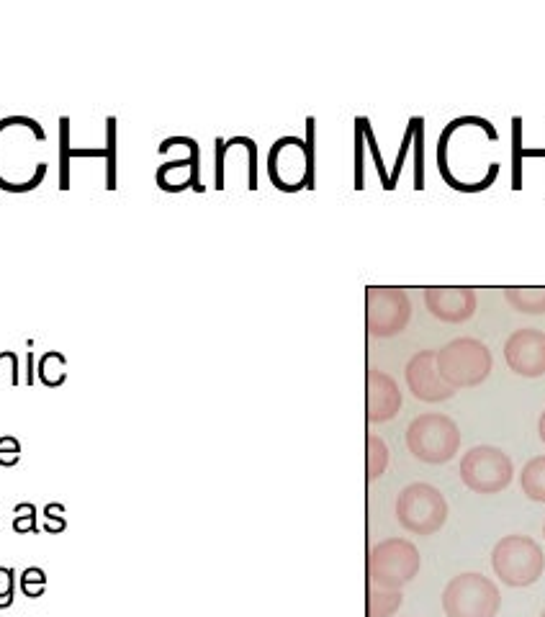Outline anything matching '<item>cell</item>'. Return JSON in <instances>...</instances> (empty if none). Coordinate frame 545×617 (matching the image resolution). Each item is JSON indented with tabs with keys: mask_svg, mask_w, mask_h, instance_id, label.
<instances>
[{
	"mask_svg": "<svg viewBox=\"0 0 545 617\" xmlns=\"http://www.w3.org/2000/svg\"><path fill=\"white\" fill-rule=\"evenodd\" d=\"M366 389L368 422H376V425L378 422H389L402 412V391H399V384H396L389 373L371 368V371H368Z\"/></svg>",
	"mask_w": 545,
	"mask_h": 617,
	"instance_id": "cell-13",
	"label": "cell"
},
{
	"mask_svg": "<svg viewBox=\"0 0 545 617\" xmlns=\"http://www.w3.org/2000/svg\"><path fill=\"white\" fill-rule=\"evenodd\" d=\"M443 610L448 617H497L502 610V592L489 576L466 571L445 584Z\"/></svg>",
	"mask_w": 545,
	"mask_h": 617,
	"instance_id": "cell-5",
	"label": "cell"
},
{
	"mask_svg": "<svg viewBox=\"0 0 545 617\" xmlns=\"http://www.w3.org/2000/svg\"><path fill=\"white\" fill-rule=\"evenodd\" d=\"M65 528H67L65 517H47V525H44V530H47V533H54V535L65 533Z\"/></svg>",
	"mask_w": 545,
	"mask_h": 617,
	"instance_id": "cell-25",
	"label": "cell"
},
{
	"mask_svg": "<svg viewBox=\"0 0 545 617\" xmlns=\"http://www.w3.org/2000/svg\"><path fill=\"white\" fill-rule=\"evenodd\" d=\"M366 466H368V481H376L378 476L386 474V468H389V448H386V443L378 435H368L366 440Z\"/></svg>",
	"mask_w": 545,
	"mask_h": 617,
	"instance_id": "cell-17",
	"label": "cell"
},
{
	"mask_svg": "<svg viewBox=\"0 0 545 617\" xmlns=\"http://www.w3.org/2000/svg\"><path fill=\"white\" fill-rule=\"evenodd\" d=\"M543 538H545V525H543Z\"/></svg>",
	"mask_w": 545,
	"mask_h": 617,
	"instance_id": "cell-29",
	"label": "cell"
},
{
	"mask_svg": "<svg viewBox=\"0 0 545 617\" xmlns=\"http://www.w3.org/2000/svg\"><path fill=\"white\" fill-rule=\"evenodd\" d=\"M404 378H407V386L414 399H420L425 404L448 402L456 396V389L445 384L438 371V350L414 353L409 358L407 368H404Z\"/></svg>",
	"mask_w": 545,
	"mask_h": 617,
	"instance_id": "cell-10",
	"label": "cell"
},
{
	"mask_svg": "<svg viewBox=\"0 0 545 617\" xmlns=\"http://www.w3.org/2000/svg\"><path fill=\"white\" fill-rule=\"evenodd\" d=\"M504 360L522 378L545 376V332L533 327L512 332L504 342Z\"/></svg>",
	"mask_w": 545,
	"mask_h": 617,
	"instance_id": "cell-11",
	"label": "cell"
},
{
	"mask_svg": "<svg viewBox=\"0 0 545 617\" xmlns=\"http://www.w3.org/2000/svg\"><path fill=\"white\" fill-rule=\"evenodd\" d=\"M106 191H116V119H106Z\"/></svg>",
	"mask_w": 545,
	"mask_h": 617,
	"instance_id": "cell-18",
	"label": "cell"
},
{
	"mask_svg": "<svg viewBox=\"0 0 545 617\" xmlns=\"http://www.w3.org/2000/svg\"><path fill=\"white\" fill-rule=\"evenodd\" d=\"M18 584H21V592L29 600H36V597H42L44 587H47V574L39 566H31V569H26L24 574L18 576Z\"/></svg>",
	"mask_w": 545,
	"mask_h": 617,
	"instance_id": "cell-20",
	"label": "cell"
},
{
	"mask_svg": "<svg viewBox=\"0 0 545 617\" xmlns=\"http://www.w3.org/2000/svg\"><path fill=\"white\" fill-rule=\"evenodd\" d=\"M540 617H545V610H543V612H540Z\"/></svg>",
	"mask_w": 545,
	"mask_h": 617,
	"instance_id": "cell-28",
	"label": "cell"
},
{
	"mask_svg": "<svg viewBox=\"0 0 545 617\" xmlns=\"http://www.w3.org/2000/svg\"><path fill=\"white\" fill-rule=\"evenodd\" d=\"M412 319V301L396 286H371L366 291V327L373 337H396Z\"/></svg>",
	"mask_w": 545,
	"mask_h": 617,
	"instance_id": "cell-9",
	"label": "cell"
},
{
	"mask_svg": "<svg viewBox=\"0 0 545 617\" xmlns=\"http://www.w3.org/2000/svg\"><path fill=\"white\" fill-rule=\"evenodd\" d=\"M16 520H13V530H16L18 535L31 533V535H39V525H36V507L31 502L26 504H16Z\"/></svg>",
	"mask_w": 545,
	"mask_h": 617,
	"instance_id": "cell-21",
	"label": "cell"
},
{
	"mask_svg": "<svg viewBox=\"0 0 545 617\" xmlns=\"http://www.w3.org/2000/svg\"><path fill=\"white\" fill-rule=\"evenodd\" d=\"M407 448L417 461L443 466L461 450V430L448 414L425 412L414 417L407 427Z\"/></svg>",
	"mask_w": 545,
	"mask_h": 617,
	"instance_id": "cell-1",
	"label": "cell"
},
{
	"mask_svg": "<svg viewBox=\"0 0 545 617\" xmlns=\"http://www.w3.org/2000/svg\"><path fill=\"white\" fill-rule=\"evenodd\" d=\"M70 119H60V191L70 188Z\"/></svg>",
	"mask_w": 545,
	"mask_h": 617,
	"instance_id": "cell-19",
	"label": "cell"
},
{
	"mask_svg": "<svg viewBox=\"0 0 545 617\" xmlns=\"http://www.w3.org/2000/svg\"><path fill=\"white\" fill-rule=\"evenodd\" d=\"M458 474L474 494H499L515 479V463L497 445H476L463 453Z\"/></svg>",
	"mask_w": 545,
	"mask_h": 617,
	"instance_id": "cell-6",
	"label": "cell"
},
{
	"mask_svg": "<svg viewBox=\"0 0 545 617\" xmlns=\"http://www.w3.org/2000/svg\"><path fill=\"white\" fill-rule=\"evenodd\" d=\"M18 458H21V443L11 438V435L0 438V466H16Z\"/></svg>",
	"mask_w": 545,
	"mask_h": 617,
	"instance_id": "cell-23",
	"label": "cell"
},
{
	"mask_svg": "<svg viewBox=\"0 0 545 617\" xmlns=\"http://www.w3.org/2000/svg\"><path fill=\"white\" fill-rule=\"evenodd\" d=\"M522 494L533 502L545 504V456L530 458L520 471Z\"/></svg>",
	"mask_w": 545,
	"mask_h": 617,
	"instance_id": "cell-15",
	"label": "cell"
},
{
	"mask_svg": "<svg viewBox=\"0 0 545 617\" xmlns=\"http://www.w3.org/2000/svg\"><path fill=\"white\" fill-rule=\"evenodd\" d=\"M538 435H540V440L545 443V412L540 414V420H538Z\"/></svg>",
	"mask_w": 545,
	"mask_h": 617,
	"instance_id": "cell-27",
	"label": "cell"
},
{
	"mask_svg": "<svg viewBox=\"0 0 545 617\" xmlns=\"http://www.w3.org/2000/svg\"><path fill=\"white\" fill-rule=\"evenodd\" d=\"M36 378H34V353L26 355V384H34Z\"/></svg>",
	"mask_w": 545,
	"mask_h": 617,
	"instance_id": "cell-26",
	"label": "cell"
},
{
	"mask_svg": "<svg viewBox=\"0 0 545 617\" xmlns=\"http://www.w3.org/2000/svg\"><path fill=\"white\" fill-rule=\"evenodd\" d=\"M492 569L504 587H533L545 571V553L530 535H504L492 551Z\"/></svg>",
	"mask_w": 545,
	"mask_h": 617,
	"instance_id": "cell-2",
	"label": "cell"
},
{
	"mask_svg": "<svg viewBox=\"0 0 545 617\" xmlns=\"http://www.w3.org/2000/svg\"><path fill=\"white\" fill-rule=\"evenodd\" d=\"M504 299L520 314H545V286H510Z\"/></svg>",
	"mask_w": 545,
	"mask_h": 617,
	"instance_id": "cell-14",
	"label": "cell"
},
{
	"mask_svg": "<svg viewBox=\"0 0 545 617\" xmlns=\"http://www.w3.org/2000/svg\"><path fill=\"white\" fill-rule=\"evenodd\" d=\"M402 605V589L371 587V592H368V617H394Z\"/></svg>",
	"mask_w": 545,
	"mask_h": 617,
	"instance_id": "cell-16",
	"label": "cell"
},
{
	"mask_svg": "<svg viewBox=\"0 0 545 617\" xmlns=\"http://www.w3.org/2000/svg\"><path fill=\"white\" fill-rule=\"evenodd\" d=\"M13 594H16V571L0 566V610L13 605Z\"/></svg>",
	"mask_w": 545,
	"mask_h": 617,
	"instance_id": "cell-22",
	"label": "cell"
},
{
	"mask_svg": "<svg viewBox=\"0 0 545 617\" xmlns=\"http://www.w3.org/2000/svg\"><path fill=\"white\" fill-rule=\"evenodd\" d=\"M224 139H216V188L224 191Z\"/></svg>",
	"mask_w": 545,
	"mask_h": 617,
	"instance_id": "cell-24",
	"label": "cell"
},
{
	"mask_svg": "<svg viewBox=\"0 0 545 617\" xmlns=\"http://www.w3.org/2000/svg\"><path fill=\"white\" fill-rule=\"evenodd\" d=\"M396 520L412 535H435L448 522V502L438 486L414 481L396 497Z\"/></svg>",
	"mask_w": 545,
	"mask_h": 617,
	"instance_id": "cell-4",
	"label": "cell"
},
{
	"mask_svg": "<svg viewBox=\"0 0 545 617\" xmlns=\"http://www.w3.org/2000/svg\"><path fill=\"white\" fill-rule=\"evenodd\" d=\"M425 304L440 322L461 324L476 314V291L468 286H427Z\"/></svg>",
	"mask_w": 545,
	"mask_h": 617,
	"instance_id": "cell-12",
	"label": "cell"
},
{
	"mask_svg": "<svg viewBox=\"0 0 545 617\" xmlns=\"http://www.w3.org/2000/svg\"><path fill=\"white\" fill-rule=\"evenodd\" d=\"M492 350L476 337H458L438 350V371L453 389H474L492 376Z\"/></svg>",
	"mask_w": 545,
	"mask_h": 617,
	"instance_id": "cell-3",
	"label": "cell"
},
{
	"mask_svg": "<svg viewBox=\"0 0 545 617\" xmlns=\"http://www.w3.org/2000/svg\"><path fill=\"white\" fill-rule=\"evenodd\" d=\"M420 566V551L407 538L381 540L368 556V576L373 587L402 589L420 574Z\"/></svg>",
	"mask_w": 545,
	"mask_h": 617,
	"instance_id": "cell-7",
	"label": "cell"
},
{
	"mask_svg": "<svg viewBox=\"0 0 545 617\" xmlns=\"http://www.w3.org/2000/svg\"><path fill=\"white\" fill-rule=\"evenodd\" d=\"M306 165L314 175V119H306V142L299 137H283L273 144L268 157V175L278 191H301L306 188V173L294 168Z\"/></svg>",
	"mask_w": 545,
	"mask_h": 617,
	"instance_id": "cell-8",
	"label": "cell"
}]
</instances>
